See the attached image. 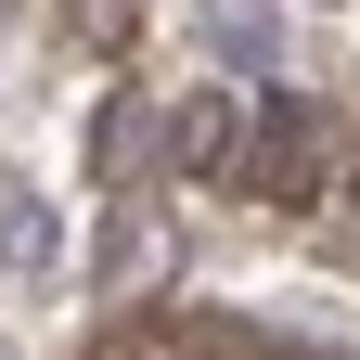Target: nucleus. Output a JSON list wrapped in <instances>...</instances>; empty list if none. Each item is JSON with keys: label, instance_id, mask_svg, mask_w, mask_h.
Returning <instances> with one entry per match:
<instances>
[{"label": "nucleus", "instance_id": "1", "mask_svg": "<svg viewBox=\"0 0 360 360\" xmlns=\"http://www.w3.org/2000/svg\"><path fill=\"white\" fill-rule=\"evenodd\" d=\"M245 193H270V206H322V129H309V103H283V90H270V103L245 116Z\"/></svg>", "mask_w": 360, "mask_h": 360}, {"label": "nucleus", "instance_id": "2", "mask_svg": "<svg viewBox=\"0 0 360 360\" xmlns=\"http://www.w3.org/2000/svg\"><path fill=\"white\" fill-rule=\"evenodd\" d=\"M167 155L193 167V180H232L245 167V103H232V90H193V103L167 116Z\"/></svg>", "mask_w": 360, "mask_h": 360}, {"label": "nucleus", "instance_id": "3", "mask_svg": "<svg viewBox=\"0 0 360 360\" xmlns=\"http://www.w3.org/2000/svg\"><path fill=\"white\" fill-rule=\"evenodd\" d=\"M0 257H13V283H52V257H65V232H52V219H39V206L13 193V206H0Z\"/></svg>", "mask_w": 360, "mask_h": 360}, {"label": "nucleus", "instance_id": "4", "mask_svg": "<svg viewBox=\"0 0 360 360\" xmlns=\"http://www.w3.org/2000/svg\"><path fill=\"white\" fill-rule=\"evenodd\" d=\"M335 232H347V245H360V193H347V206H335Z\"/></svg>", "mask_w": 360, "mask_h": 360}, {"label": "nucleus", "instance_id": "5", "mask_svg": "<svg viewBox=\"0 0 360 360\" xmlns=\"http://www.w3.org/2000/svg\"><path fill=\"white\" fill-rule=\"evenodd\" d=\"M0 360H13V347H0Z\"/></svg>", "mask_w": 360, "mask_h": 360}]
</instances>
